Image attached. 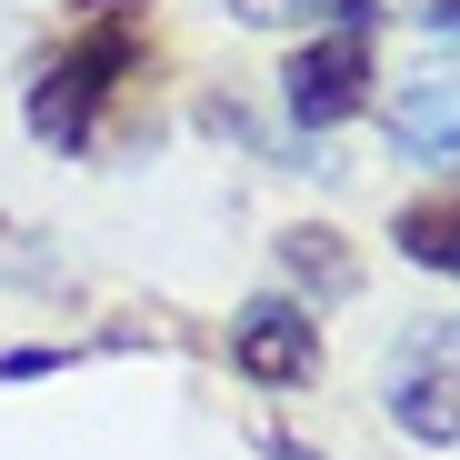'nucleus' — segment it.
<instances>
[{
    "instance_id": "f257e3e1",
    "label": "nucleus",
    "mask_w": 460,
    "mask_h": 460,
    "mask_svg": "<svg viewBox=\"0 0 460 460\" xmlns=\"http://www.w3.org/2000/svg\"><path fill=\"white\" fill-rule=\"evenodd\" d=\"M150 60V31H140V0H91V21L70 31L50 60H40V81H31V130L50 140V150H70V140H91V120H101V101L130 81V70Z\"/></svg>"
},
{
    "instance_id": "f03ea898",
    "label": "nucleus",
    "mask_w": 460,
    "mask_h": 460,
    "mask_svg": "<svg viewBox=\"0 0 460 460\" xmlns=\"http://www.w3.org/2000/svg\"><path fill=\"white\" fill-rule=\"evenodd\" d=\"M380 401H391V420H401L411 440L450 450V440H460V321H430V331L391 360Z\"/></svg>"
},
{
    "instance_id": "7ed1b4c3",
    "label": "nucleus",
    "mask_w": 460,
    "mask_h": 460,
    "mask_svg": "<svg viewBox=\"0 0 460 460\" xmlns=\"http://www.w3.org/2000/svg\"><path fill=\"white\" fill-rule=\"evenodd\" d=\"M280 101H290V120H311V130L350 120V111L370 101V31L300 40V50H290V70H280Z\"/></svg>"
},
{
    "instance_id": "20e7f679",
    "label": "nucleus",
    "mask_w": 460,
    "mask_h": 460,
    "mask_svg": "<svg viewBox=\"0 0 460 460\" xmlns=\"http://www.w3.org/2000/svg\"><path fill=\"white\" fill-rule=\"evenodd\" d=\"M230 360H241L261 391H300V380L321 370V331H311V311H290V300H251V311L230 321Z\"/></svg>"
},
{
    "instance_id": "39448f33",
    "label": "nucleus",
    "mask_w": 460,
    "mask_h": 460,
    "mask_svg": "<svg viewBox=\"0 0 460 460\" xmlns=\"http://www.w3.org/2000/svg\"><path fill=\"white\" fill-rule=\"evenodd\" d=\"M391 150L460 161V70H420L411 91H391Z\"/></svg>"
},
{
    "instance_id": "423d86ee",
    "label": "nucleus",
    "mask_w": 460,
    "mask_h": 460,
    "mask_svg": "<svg viewBox=\"0 0 460 460\" xmlns=\"http://www.w3.org/2000/svg\"><path fill=\"white\" fill-rule=\"evenodd\" d=\"M391 241H401V261H420V270H450V280H460V190L411 200V210L391 220Z\"/></svg>"
}]
</instances>
